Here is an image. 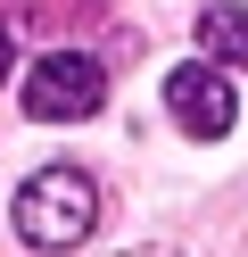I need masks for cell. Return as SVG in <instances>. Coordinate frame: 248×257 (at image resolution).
Wrapping results in <instances>:
<instances>
[{
  "instance_id": "obj_4",
  "label": "cell",
  "mask_w": 248,
  "mask_h": 257,
  "mask_svg": "<svg viewBox=\"0 0 248 257\" xmlns=\"http://www.w3.org/2000/svg\"><path fill=\"white\" fill-rule=\"evenodd\" d=\"M198 42H207L223 67H248V9L240 0H215L207 17H198Z\"/></svg>"
},
{
  "instance_id": "obj_2",
  "label": "cell",
  "mask_w": 248,
  "mask_h": 257,
  "mask_svg": "<svg viewBox=\"0 0 248 257\" xmlns=\"http://www.w3.org/2000/svg\"><path fill=\"white\" fill-rule=\"evenodd\" d=\"M99 100H108V67L83 58V50H50L25 75V116L33 124H83V116H99Z\"/></svg>"
},
{
  "instance_id": "obj_3",
  "label": "cell",
  "mask_w": 248,
  "mask_h": 257,
  "mask_svg": "<svg viewBox=\"0 0 248 257\" xmlns=\"http://www.w3.org/2000/svg\"><path fill=\"white\" fill-rule=\"evenodd\" d=\"M165 108H174V124H182V133H198V141H223L231 116H240L231 75H223V67H198V58L165 75Z\"/></svg>"
},
{
  "instance_id": "obj_1",
  "label": "cell",
  "mask_w": 248,
  "mask_h": 257,
  "mask_svg": "<svg viewBox=\"0 0 248 257\" xmlns=\"http://www.w3.org/2000/svg\"><path fill=\"white\" fill-rule=\"evenodd\" d=\"M9 224H17V240L42 249V257L75 249V240H91V224H99V191H91V174H75V166H42L25 191H17Z\"/></svg>"
},
{
  "instance_id": "obj_6",
  "label": "cell",
  "mask_w": 248,
  "mask_h": 257,
  "mask_svg": "<svg viewBox=\"0 0 248 257\" xmlns=\"http://www.w3.org/2000/svg\"><path fill=\"white\" fill-rule=\"evenodd\" d=\"M132 257H165V249H132Z\"/></svg>"
},
{
  "instance_id": "obj_5",
  "label": "cell",
  "mask_w": 248,
  "mask_h": 257,
  "mask_svg": "<svg viewBox=\"0 0 248 257\" xmlns=\"http://www.w3.org/2000/svg\"><path fill=\"white\" fill-rule=\"evenodd\" d=\"M0 75H9V25H0Z\"/></svg>"
}]
</instances>
